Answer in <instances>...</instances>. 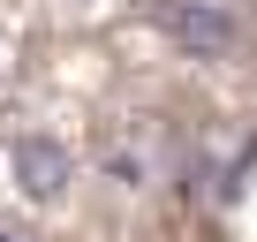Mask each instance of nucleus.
Here are the masks:
<instances>
[{
	"mask_svg": "<svg viewBox=\"0 0 257 242\" xmlns=\"http://www.w3.org/2000/svg\"><path fill=\"white\" fill-rule=\"evenodd\" d=\"M68 174H76V159H68L53 137H16V182H23V197L53 204V197L68 189Z\"/></svg>",
	"mask_w": 257,
	"mask_h": 242,
	"instance_id": "nucleus-1",
	"label": "nucleus"
},
{
	"mask_svg": "<svg viewBox=\"0 0 257 242\" xmlns=\"http://www.w3.org/2000/svg\"><path fill=\"white\" fill-rule=\"evenodd\" d=\"M159 23H167V31H174V46H189V53H227V46H234V16H219V8L167 0V8H159Z\"/></svg>",
	"mask_w": 257,
	"mask_h": 242,
	"instance_id": "nucleus-2",
	"label": "nucleus"
},
{
	"mask_svg": "<svg viewBox=\"0 0 257 242\" xmlns=\"http://www.w3.org/2000/svg\"><path fill=\"white\" fill-rule=\"evenodd\" d=\"M0 242H23V234H0Z\"/></svg>",
	"mask_w": 257,
	"mask_h": 242,
	"instance_id": "nucleus-3",
	"label": "nucleus"
}]
</instances>
